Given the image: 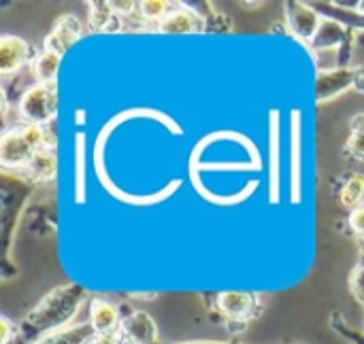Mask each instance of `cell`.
Returning <instances> with one entry per match:
<instances>
[{
  "instance_id": "1",
  "label": "cell",
  "mask_w": 364,
  "mask_h": 344,
  "mask_svg": "<svg viewBox=\"0 0 364 344\" xmlns=\"http://www.w3.org/2000/svg\"><path fill=\"white\" fill-rule=\"evenodd\" d=\"M85 296V289L75 283L62 285L47 294L21 321L15 344H36L60 330H66L68 321L81 309Z\"/></svg>"
},
{
  "instance_id": "2",
  "label": "cell",
  "mask_w": 364,
  "mask_h": 344,
  "mask_svg": "<svg viewBox=\"0 0 364 344\" xmlns=\"http://www.w3.org/2000/svg\"><path fill=\"white\" fill-rule=\"evenodd\" d=\"M49 136L43 126L26 123L21 128L6 130L0 140V164L6 170H19L30 164L34 153L43 147H49Z\"/></svg>"
},
{
  "instance_id": "3",
  "label": "cell",
  "mask_w": 364,
  "mask_h": 344,
  "mask_svg": "<svg viewBox=\"0 0 364 344\" xmlns=\"http://www.w3.org/2000/svg\"><path fill=\"white\" fill-rule=\"evenodd\" d=\"M58 89L55 83H34L19 98V115L26 123L45 126L55 117Z\"/></svg>"
},
{
  "instance_id": "4",
  "label": "cell",
  "mask_w": 364,
  "mask_h": 344,
  "mask_svg": "<svg viewBox=\"0 0 364 344\" xmlns=\"http://www.w3.org/2000/svg\"><path fill=\"white\" fill-rule=\"evenodd\" d=\"M286 23L294 38L311 45L324 23V17L307 2H286Z\"/></svg>"
},
{
  "instance_id": "5",
  "label": "cell",
  "mask_w": 364,
  "mask_h": 344,
  "mask_svg": "<svg viewBox=\"0 0 364 344\" xmlns=\"http://www.w3.org/2000/svg\"><path fill=\"white\" fill-rule=\"evenodd\" d=\"M258 306L260 300L254 294L247 292H224L218 296V309L220 313L235 323H247L250 319H254L258 315Z\"/></svg>"
},
{
  "instance_id": "6",
  "label": "cell",
  "mask_w": 364,
  "mask_h": 344,
  "mask_svg": "<svg viewBox=\"0 0 364 344\" xmlns=\"http://www.w3.org/2000/svg\"><path fill=\"white\" fill-rule=\"evenodd\" d=\"M83 34V23L75 15H62L53 23L51 32L45 36V47L47 51H53L58 55H64Z\"/></svg>"
},
{
  "instance_id": "7",
  "label": "cell",
  "mask_w": 364,
  "mask_h": 344,
  "mask_svg": "<svg viewBox=\"0 0 364 344\" xmlns=\"http://www.w3.org/2000/svg\"><path fill=\"white\" fill-rule=\"evenodd\" d=\"M356 83V68L352 66H339L328 72H320L316 79V96L318 102H328L337 98L339 94L348 91Z\"/></svg>"
},
{
  "instance_id": "8",
  "label": "cell",
  "mask_w": 364,
  "mask_h": 344,
  "mask_svg": "<svg viewBox=\"0 0 364 344\" xmlns=\"http://www.w3.org/2000/svg\"><path fill=\"white\" fill-rule=\"evenodd\" d=\"M122 340L130 344H156L158 343V326L156 321L143 313V311H134L130 313L124 321H122Z\"/></svg>"
},
{
  "instance_id": "9",
  "label": "cell",
  "mask_w": 364,
  "mask_h": 344,
  "mask_svg": "<svg viewBox=\"0 0 364 344\" xmlns=\"http://www.w3.org/2000/svg\"><path fill=\"white\" fill-rule=\"evenodd\" d=\"M158 30L164 34H186V32H205L207 30V19L192 6H177L173 13L158 23Z\"/></svg>"
},
{
  "instance_id": "10",
  "label": "cell",
  "mask_w": 364,
  "mask_h": 344,
  "mask_svg": "<svg viewBox=\"0 0 364 344\" xmlns=\"http://www.w3.org/2000/svg\"><path fill=\"white\" fill-rule=\"evenodd\" d=\"M122 321L119 309L113 302L105 298H94L90 302V326L94 334H119Z\"/></svg>"
},
{
  "instance_id": "11",
  "label": "cell",
  "mask_w": 364,
  "mask_h": 344,
  "mask_svg": "<svg viewBox=\"0 0 364 344\" xmlns=\"http://www.w3.org/2000/svg\"><path fill=\"white\" fill-rule=\"evenodd\" d=\"M301 111H292V164H290V194L292 204L301 202L303 192V132H301Z\"/></svg>"
},
{
  "instance_id": "12",
  "label": "cell",
  "mask_w": 364,
  "mask_h": 344,
  "mask_svg": "<svg viewBox=\"0 0 364 344\" xmlns=\"http://www.w3.org/2000/svg\"><path fill=\"white\" fill-rule=\"evenodd\" d=\"M30 60V45L13 34L0 36V72L11 74L23 68V64Z\"/></svg>"
},
{
  "instance_id": "13",
  "label": "cell",
  "mask_w": 364,
  "mask_h": 344,
  "mask_svg": "<svg viewBox=\"0 0 364 344\" xmlns=\"http://www.w3.org/2000/svg\"><path fill=\"white\" fill-rule=\"evenodd\" d=\"M343 45H350V32H348V26L335 19H324L320 32L316 34L311 43L314 49H331V47H343Z\"/></svg>"
},
{
  "instance_id": "14",
  "label": "cell",
  "mask_w": 364,
  "mask_h": 344,
  "mask_svg": "<svg viewBox=\"0 0 364 344\" xmlns=\"http://www.w3.org/2000/svg\"><path fill=\"white\" fill-rule=\"evenodd\" d=\"M58 164H55V153L51 147H43L34 153L30 164L26 166L28 179L30 181H51L55 177Z\"/></svg>"
},
{
  "instance_id": "15",
  "label": "cell",
  "mask_w": 364,
  "mask_h": 344,
  "mask_svg": "<svg viewBox=\"0 0 364 344\" xmlns=\"http://www.w3.org/2000/svg\"><path fill=\"white\" fill-rule=\"evenodd\" d=\"M60 62H62V55L47 51V49L38 51L32 60V74H34L36 83H55Z\"/></svg>"
},
{
  "instance_id": "16",
  "label": "cell",
  "mask_w": 364,
  "mask_h": 344,
  "mask_svg": "<svg viewBox=\"0 0 364 344\" xmlns=\"http://www.w3.org/2000/svg\"><path fill=\"white\" fill-rule=\"evenodd\" d=\"M271 202H279V113H271Z\"/></svg>"
},
{
  "instance_id": "17",
  "label": "cell",
  "mask_w": 364,
  "mask_h": 344,
  "mask_svg": "<svg viewBox=\"0 0 364 344\" xmlns=\"http://www.w3.org/2000/svg\"><path fill=\"white\" fill-rule=\"evenodd\" d=\"M87 9H90V28L92 30H115V26H119L113 2H105V0L87 2Z\"/></svg>"
},
{
  "instance_id": "18",
  "label": "cell",
  "mask_w": 364,
  "mask_h": 344,
  "mask_svg": "<svg viewBox=\"0 0 364 344\" xmlns=\"http://www.w3.org/2000/svg\"><path fill=\"white\" fill-rule=\"evenodd\" d=\"M92 336H94L92 326L90 323H83V326H73V328L60 330V332L43 338L41 343L36 344H85Z\"/></svg>"
},
{
  "instance_id": "19",
  "label": "cell",
  "mask_w": 364,
  "mask_h": 344,
  "mask_svg": "<svg viewBox=\"0 0 364 344\" xmlns=\"http://www.w3.org/2000/svg\"><path fill=\"white\" fill-rule=\"evenodd\" d=\"M364 202V174L354 172L348 177V181L341 187V204L346 209L356 211L358 206H363Z\"/></svg>"
},
{
  "instance_id": "20",
  "label": "cell",
  "mask_w": 364,
  "mask_h": 344,
  "mask_svg": "<svg viewBox=\"0 0 364 344\" xmlns=\"http://www.w3.org/2000/svg\"><path fill=\"white\" fill-rule=\"evenodd\" d=\"M139 13H141V17L147 19V21H158V23H162V21L173 13V4H171V2H164V0L141 2V4H139Z\"/></svg>"
},
{
  "instance_id": "21",
  "label": "cell",
  "mask_w": 364,
  "mask_h": 344,
  "mask_svg": "<svg viewBox=\"0 0 364 344\" xmlns=\"http://www.w3.org/2000/svg\"><path fill=\"white\" fill-rule=\"evenodd\" d=\"M348 153L356 160H364V115L352 119V136L348 140Z\"/></svg>"
},
{
  "instance_id": "22",
  "label": "cell",
  "mask_w": 364,
  "mask_h": 344,
  "mask_svg": "<svg viewBox=\"0 0 364 344\" xmlns=\"http://www.w3.org/2000/svg\"><path fill=\"white\" fill-rule=\"evenodd\" d=\"M350 289H352L354 298L364 304V262H360L352 270V274H350Z\"/></svg>"
},
{
  "instance_id": "23",
  "label": "cell",
  "mask_w": 364,
  "mask_h": 344,
  "mask_svg": "<svg viewBox=\"0 0 364 344\" xmlns=\"http://www.w3.org/2000/svg\"><path fill=\"white\" fill-rule=\"evenodd\" d=\"M17 326H13L6 317L0 319V344H11L15 343L17 338Z\"/></svg>"
},
{
  "instance_id": "24",
  "label": "cell",
  "mask_w": 364,
  "mask_h": 344,
  "mask_svg": "<svg viewBox=\"0 0 364 344\" xmlns=\"http://www.w3.org/2000/svg\"><path fill=\"white\" fill-rule=\"evenodd\" d=\"M350 226H352V230H354L358 236H364V204L363 206H358L356 211H352V215H350Z\"/></svg>"
},
{
  "instance_id": "25",
  "label": "cell",
  "mask_w": 364,
  "mask_h": 344,
  "mask_svg": "<svg viewBox=\"0 0 364 344\" xmlns=\"http://www.w3.org/2000/svg\"><path fill=\"white\" fill-rule=\"evenodd\" d=\"M85 344H122V334H94Z\"/></svg>"
},
{
  "instance_id": "26",
  "label": "cell",
  "mask_w": 364,
  "mask_h": 344,
  "mask_svg": "<svg viewBox=\"0 0 364 344\" xmlns=\"http://www.w3.org/2000/svg\"><path fill=\"white\" fill-rule=\"evenodd\" d=\"M139 4L134 2H113V9L115 13H132V9H136Z\"/></svg>"
},
{
  "instance_id": "27",
  "label": "cell",
  "mask_w": 364,
  "mask_h": 344,
  "mask_svg": "<svg viewBox=\"0 0 364 344\" xmlns=\"http://www.w3.org/2000/svg\"><path fill=\"white\" fill-rule=\"evenodd\" d=\"M354 87L364 94V66L356 68V83H354Z\"/></svg>"
},
{
  "instance_id": "28",
  "label": "cell",
  "mask_w": 364,
  "mask_h": 344,
  "mask_svg": "<svg viewBox=\"0 0 364 344\" xmlns=\"http://www.w3.org/2000/svg\"><path fill=\"white\" fill-rule=\"evenodd\" d=\"M183 344H235V343H183Z\"/></svg>"
},
{
  "instance_id": "29",
  "label": "cell",
  "mask_w": 364,
  "mask_h": 344,
  "mask_svg": "<svg viewBox=\"0 0 364 344\" xmlns=\"http://www.w3.org/2000/svg\"><path fill=\"white\" fill-rule=\"evenodd\" d=\"M360 13H364V2H360Z\"/></svg>"
}]
</instances>
